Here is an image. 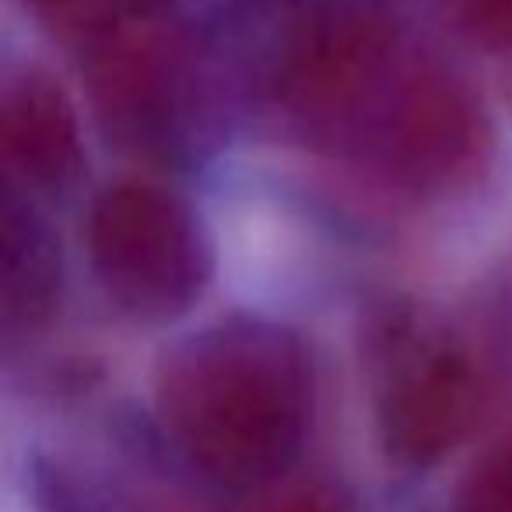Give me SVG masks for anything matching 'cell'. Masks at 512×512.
<instances>
[{"instance_id": "obj_1", "label": "cell", "mask_w": 512, "mask_h": 512, "mask_svg": "<svg viewBox=\"0 0 512 512\" xmlns=\"http://www.w3.org/2000/svg\"><path fill=\"white\" fill-rule=\"evenodd\" d=\"M158 411L200 470L221 481H260L285 467L302 442L306 358L274 327L204 330L162 362Z\"/></svg>"}, {"instance_id": "obj_2", "label": "cell", "mask_w": 512, "mask_h": 512, "mask_svg": "<svg viewBox=\"0 0 512 512\" xmlns=\"http://www.w3.org/2000/svg\"><path fill=\"white\" fill-rule=\"evenodd\" d=\"M95 271L123 309L151 320L183 313L207 278V246L190 211L155 186H113L88 225Z\"/></svg>"}, {"instance_id": "obj_3", "label": "cell", "mask_w": 512, "mask_h": 512, "mask_svg": "<svg viewBox=\"0 0 512 512\" xmlns=\"http://www.w3.org/2000/svg\"><path fill=\"white\" fill-rule=\"evenodd\" d=\"M477 414V376L460 351L400 330L390 337L379 383L386 442L411 463H432L467 435Z\"/></svg>"}, {"instance_id": "obj_4", "label": "cell", "mask_w": 512, "mask_h": 512, "mask_svg": "<svg viewBox=\"0 0 512 512\" xmlns=\"http://www.w3.org/2000/svg\"><path fill=\"white\" fill-rule=\"evenodd\" d=\"M474 109L446 78L418 74L386 116L390 162L414 183H435L474 155Z\"/></svg>"}, {"instance_id": "obj_5", "label": "cell", "mask_w": 512, "mask_h": 512, "mask_svg": "<svg viewBox=\"0 0 512 512\" xmlns=\"http://www.w3.org/2000/svg\"><path fill=\"white\" fill-rule=\"evenodd\" d=\"M4 144L8 158L39 183H57L74 169L78 134L60 88L46 78H25L4 102Z\"/></svg>"}, {"instance_id": "obj_6", "label": "cell", "mask_w": 512, "mask_h": 512, "mask_svg": "<svg viewBox=\"0 0 512 512\" xmlns=\"http://www.w3.org/2000/svg\"><path fill=\"white\" fill-rule=\"evenodd\" d=\"M4 302H8V320L25 316L36 320L50 309L53 285H57V264H53V246L46 232L32 218H18L8 211L4 228Z\"/></svg>"}, {"instance_id": "obj_7", "label": "cell", "mask_w": 512, "mask_h": 512, "mask_svg": "<svg viewBox=\"0 0 512 512\" xmlns=\"http://www.w3.org/2000/svg\"><path fill=\"white\" fill-rule=\"evenodd\" d=\"M463 29L491 46L512 50V0H449Z\"/></svg>"}, {"instance_id": "obj_8", "label": "cell", "mask_w": 512, "mask_h": 512, "mask_svg": "<svg viewBox=\"0 0 512 512\" xmlns=\"http://www.w3.org/2000/svg\"><path fill=\"white\" fill-rule=\"evenodd\" d=\"M463 512H512V456L488 463L474 477Z\"/></svg>"}, {"instance_id": "obj_9", "label": "cell", "mask_w": 512, "mask_h": 512, "mask_svg": "<svg viewBox=\"0 0 512 512\" xmlns=\"http://www.w3.org/2000/svg\"><path fill=\"white\" fill-rule=\"evenodd\" d=\"M53 25L60 29H99L106 22V0H32Z\"/></svg>"}, {"instance_id": "obj_10", "label": "cell", "mask_w": 512, "mask_h": 512, "mask_svg": "<svg viewBox=\"0 0 512 512\" xmlns=\"http://www.w3.org/2000/svg\"><path fill=\"white\" fill-rule=\"evenodd\" d=\"M267 512H334V509L327 502H320V498H288V502L274 505Z\"/></svg>"}, {"instance_id": "obj_11", "label": "cell", "mask_w": 512, "mask_h": 512, "mask_svg": "<svg viewBox=\"0 0 512 512\" xmlns=\"http://www.w3.org/2000/svg\"><path fill=\"white\" fill-rule=\"evenodd\" d=\"M505 92H509V106H512V67H509V81H505Z\"/></svg>"}]
</instances>
